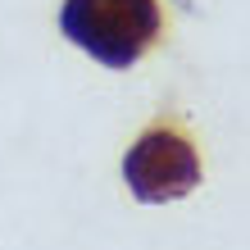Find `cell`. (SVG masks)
Returning a JSON list of instances; mask_svg holds the SVG:
<instances>
[{
	"instance_id": "cell-1",
	"label": "cell",
	"mask_w": 250,
	"mask_h": 250,
	"mask_svg": "<svg viewBox=\"0 0 250 250\" xmlns=\"http://www.w3.org/2000/svg\"><path fill=\"white\" fill-rule=\"evenodd\" d=\"M159 0H64L60 32L105 68H132L159 41Z\"/></svg>"
},
{
	"instance_id": "cell-2",
	"label": "cell",
	"mask_w": 250,
	"mask_h": 250,
	"mask_svg": "<svg viewBox=\"0 0 250 250\" xmlns=\"http://www.w3.org/2000/svg\"><path fill=\"white\" fill-rule=\"evenodd\" d=\"M123 178L141 205L182 200L200 187V155L178 127H150L127 146Z\"/></svg>"
}]
</instances>
